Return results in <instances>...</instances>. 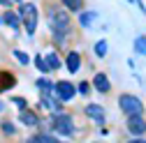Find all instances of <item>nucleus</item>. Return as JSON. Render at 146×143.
Listing matches in <instances>:
<instances>
[{"label": "nucleus", "instance_id": "nucleus-1", "mask_svg": "<svg viewBox=\"0 0 146 143\" xmlns=\"http://www.w3.org/2000/svg\"><path fill=\"white\" fill-rule=\"evenodd\" d=\"M19 19L26 23V32L28 35H35V28H37V7H35L33 3H21Z\"/></svg>", "mask_w": 146, "mask_h": 143}, {"label": "nucleus", "instance_id": "nucleus-22", "mask_svg": "<svg viewBox=\"0 0 146 143\" xmlns=\"http://www.w3.org/2000/svg\"><path fill=\"white\" fill-rule=\"evenodd\" d=\"M79 92H81V95H90V85H88L86 81H81V83H79Z\"/></svg>", "mask_w": 146, "mask_h": 143}, {"label": "nucleus", "instance_id": "nucleus-20", "mask_svg": "<svg viewBox=\"0 0 146 143\" xmlns=\"http://www.w3.org/2000/svg\"><path fill=\"white\" fill-rule=\"evenodd\" d=\"M0 129H3L7 136H14L16 134V129H14V125L9 122V120H3V125H0Z\"/></svg>", "mask_w": 146, "mask_h": 143}, {"label": "nucleus", "instance_id": "nucleus-19", "mask_svg": "<svg viewBox=\"0 0 146 143\" xmlns=\"http://www.w3.org/2000/svg\"><path fill=\"white\" fill-rule=\"evenodd\" d=\"M95 53H98V58H104L107 56V39H100L95 44Z\"/></svg>", "mask_w": 146, "mask_h": 143}, {"label": "nucleus", "instance_id": "nucleus-4", "mask_svg": "<svg viewBox=\"0 0 146 143\" xmlns=\"http://www.w3.org/2000/svg\"><path fill=\"white\" fill-rule=\"evenodd\" d=\"M51 125H53V129H56L60 136H72L74 134V122H72V118L67 113H53Z\"/></svg>", "mask_w": 146, "mask_h": 143}, {"label": "nucleus", "instance_id": "nucleus-25", "mask_svg": "<svg viewBox=\"0 0 146 143\" xmlns=\"http://www.w3.org/2000/svg\"><path fill=\"white\" fill-rule=\"evenodd\" d=\"M127 143H146L144 138H132V141H127Z\"/></svg>", "mask_w": 146, "mask_h": 143}, {"label": "nucleus", "instance_id": "nucleus-26", "mask_svg": "<svg viewBox=\"0 0 146 143\" xmlns=\"http://www.w3.org/2000/svg\"><path fill=\"white\" fill-rule=\"evenodd\" d=\"M3 109H5V104H3V102H0V111H3Z\"/></svg>", "mask_w": 146, "mask_h": 143}, {"label": "nucleus", "instance_id": "nucleus-11", "mask_svg": "<svg viewBox=\"0 0 146 143\" xmlns=\"http://www.w3.org/2000/svg\"><path fill=\"white\" fill-rule=\"evenodd\" d=\"M0 19H3V23H7L14 30H19V26H21V19H19V14H16V12H5Z\"/></svg>", "mask_w": 146, "mask_h": 143}, {"label": "nucleus", "instance_id": "nucleus-14", "mask_svg": "<svg viewBox=\"0 0 146 143\" xmlns=\"http://www.w3.org/2000/svg\"><path fill=\"white\" fill-rule=\"evenodd\" d=\"M44 60H46L49 69H60V58H58V53H46Z\"/></svg>", "mask_w": 146, "mask_h": 143}, {"label": "nucleus", "instance_id": "nucleus-21", "mask_svg": "<svg viewBox=\"0 0 146 143\" xmlns=\"http://www.w3.org/2000/svg\"><path fill=\"white\" fill-rule=\"evenodd\" d=\"M14 58H16V62H21V65H28V62H30L23 51H14Z\"/></svg>", "mask_w": 146, "mask_h": 143}, {"label": "nucleus", "instance_id": "nucleus-27", "mask_svg": "<svg viewBox=\"0 0 146 143\" xmlns=\"http://www.w3.org/2000/svg\"><path fill=\"white\" fill-rule=\"evenodd\" d=\"M12 3H23V0H12Z\"/></svg>", "mask_w": 146, "mask_h": 143}, {"label": "nucleus", "instance_id": "nucleus-5", "mask_svg": "<svg viewBox=\"0 0 146 143\" xmlns=\"http://www.w3.org/2000/svg\"><path fill=\"white\" fill-rule=\"evenodd\" d=\"M53 88H56V97H58L60 102H70L72 97L77 95V88L72 85L70 81H58V83L53 85Z\"/></svg>", "mask_w": 146, "mask_h": 143}, {"label": "nucleus", "instance_id": "nucleus-17", "mask_svg": "<svg viewBox=\"0 0 146 143\" xmlns=\"http://www.w3.org/2000/svg\"><path fill=\"white\" fill-rule=\"evenodd\" d=\"M35 67H37L42 74H49V65H46V60H44V56H35Z\"/></svg>", "mask_w": 146, "mask_h": 143}, {"label": "nucleus", "instance_id": "nucleus-18", "mask_svg": "<svg viewBox=\"0 0 146 143\" xmlns=\"http://www.w3.org/2000/svg\"><path fill=\"white\" fill-rule=\"evenodd\" d=\"M132 46H135V51H137V53H141V56H146V37H137Z\"/></svg>", "mask_w": 146, "mask_h": 143}, {"label": "nucleus", "instance_id": "nucleus-15", "mask_svg": "<svg viewBox=\"0 0 146 143\" xmlns=\"http://www.w3.org/2000/svg\"><path fill=\"white\" fill-rule=\"evenodd\" d=\"M95 16H98L95 12H81V14H79V23H81L84 28H88L90 23H93V19H95Z\"/></svg>", "mask_w": 146, "mask_h": 143}, {"label": "nucleus", "instance_id": "nucleus-9", "mask_svg": "<svg viewBox=\"0 0 146 143\" xmlns=\"http://www.w3.org/2000/svg\"><path fill=\"white\" fill-rule=\"evenodd\" d=\"M65 65H67V69L72 72V74H77V72H79V67H81V56H79L77 51H70V53H67Z\"/></svg>", "mask_w": 146, "mask_h": 143}, {"label": "nucleus", "instance_id": "nucleus-3", "mask_svg": "<svg viewBox=\"0 0 146 143\" xmlns=\"http://www.w3.org/2000/svg\"><path fill=\"white\" fill-rule=\"evenodd\" d=\"M118 106L125 115H141L144 113V104L135 97V95H121L118 97Z\"/></svg>", "mask_w": 146, "mask_h": 143}, {"label": "nucleus", "instance_id": "nucleus-13", "mask_svg": "<svg viewBox=\"0 0 146 143\" xmlns=\"http://www.w3.org/2000/svg\"><path fill=\"white\" fill-rule=\"evenodd\" d=\"M37 88L44 92V97L56 95V88H53V83H51V81H46V79H37Z\"/></svg>", "mask_w": 146, "mask_h": 143}, {"label": "nucleus", "instance_id": "nucleus-2", "mask_svg": "<svg viewBox=\"0 0 146 143\" xmlns=\"http://www.w3.org/2000/svg\"><path fill=\"white\" fill-rule=\"evenodd\" d=\"M49 26H51V30L53 32H67V28H70V16H67V12H63L60 7H49Z\"/></svg>", "mask_w": 146, "mask_h": 143}, {"label": "nucleus", "instance_id": "nucleus-8", "mask_svg": "<svg viewBox=\"0 0 146 143\" xmlns=\"http://www.w3.org/2000/svg\"><path fill=\"white\" fill-rule=\"evenodd\" d=\"M14 85H16V76L12 74V72H0V92L12 90Z\"/></svg>", "mask_w": 146, "mask_h": 143}, {"label": "nucleus", "instance_id": "nucleus-23", "mask_svg": "<svg viewBox=\"0 0 146 143\" xmlns=\"http://www.w3.org/2000/svg\"><path fill=\"white\" fill-rule=\"evenodd\" d=\"M12 102H14L16 106H19V109H26V106H28V104H26V99H21V97H14Z\"/></svg>", "mask_w": 146, "mask_h": 143}, {"label": "nucleus", "instance_id": "nucleus-28", "mask_svg": "<svg viewBox=\"0 0 146 143\" xmlns=\"http://www.w3.org/2000/svg\"><path fill=\"white\" fill-rule=\"evenodd\" d=\"M0 21H3V19H0Z\"/></svg>", "mask_w": 146, "mask_h": 143}, {"label": "nucleus", "instance_id": "nucleus-7", "mask_svg": "<svg viewBox=\"0 0 146 143\" xmlns=\"http://www.w3.org/2000/svg\"><path fill=\"white\" fill-rule=\"evenodd\" d=\"M93 85H95V90L102 92V95H109V90H111V83H109L107 74H102V72H98V74L93 76Z\"/></svg>", "mask_w": 146, "mask_h": 143}, {"label": "nucleus", "instance_id": "nucleus-12", "mask_svg": "<svg viewBox=\"0 0 146 143\" xmlns=\"http://www.w3.org/2000/svg\"><path fill=\"white\" fill-rule=\"evenodd\" d=\"M86 113L93 118V120H98V122H104V113H102V106H98V104H88L86 106Z\"/></svg>", "mask_w": 146, "mask_h": 143}, {"label": "nucleus", "instance_id": "nucleus-24", "mask_svg": "<svg viewBox=\"0 0 146 143\" xmlns=\"http://www.w3.org/2000/svg\"><path fill=\"white\" fill-rule=\"evenodd\" d=\"M0 5H3V7H9V5H12V0H0Z\"/></svg>", "mask_w": 146, "mask_h": 143}, {"label": "nucleus", "instance_id": "nucleus-6", "mask_svg": "<svg viewBox=\"0 0 146 143\" xmlns=\"http://www.w3.org/2000/svg\"><path fill=\"white\" fill-rule=\"evenodd\" d=\"M127 129H130V134H135V136H141L146 132V120L141 115H127Z\"/></svg>", "mask_w": 146, "mask_h": 143}, {"label": "nucleus", "instance_id": "nucleus-16", "mask_svg": "<svg viewBox=\"0 0 146 143\" xmlns=\"http://www.w3.org/2000/svg\"><path fill=\"white\" fill-rule=\"evenodd\" d=\"M60 3L70 9V12H81V5H84V0H60Z\"/></svg>", "mask_w": 146, "mask_h": 143}, {"label": "nucleus", "instance_id": "nucleus-10", "mask_svg": "<svg viewBox=\"0 0 146 143\" xmlns=\"http://www.w3.org/2000/svg\"><path fill=\"white\" fill-rule=\"evenodd\" d=\"M19 118H21V122H23V125H28V127H37V125H40V118L35 115L33 111H28V109H21Z\"/></svg>", "mask_w": 146, "mask_h": 143}]
</instances>
